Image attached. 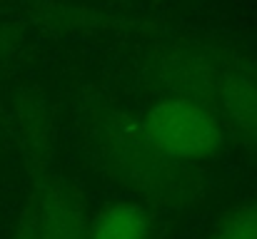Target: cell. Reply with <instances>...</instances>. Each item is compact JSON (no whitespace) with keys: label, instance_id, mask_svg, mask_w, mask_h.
Masks as SVG:
<instances>
[{"label":"cell","instance_id":"obj_1","mask_svg":"<svg viewBox=\"0 0 257 239\" xmlns=\"http://www.w3.org/2000/svg\"><path fill=\"white\" fill-rule=\"evenodd\" d=\"M75 122L87 152L130 194L163 209H190L205 199L202 172L163 155L148 137L143 120L115 102L102 97L83 100Z\"/></svg>","mask_w":257,"mask_h":239},{"label":"cell","instance_id":"obj_2","mask_svg":"<svg viewBox=\"0 0 257 239\" xmlns=\"http://www.w3.org/2000/svg\"><path fill=\"white\" fill-rule=\"evenodd\" d=\"M143 127L163 155L187 164L215 155L225 140L217 115L202 102L180 95L155 102L145 112Z\"/></svg>","mask_w":257,"mask_h":239},{"label":"cell","instance_id":"obj_3","mask_svg":"<svg viewBox=\"0 0 257 239\" xmlns=\"http://www.w3.org/2000/svg\"><path fill=\"white\" fill-rule=\"evenodd\" d=\"M28 174L38 239H87L90 217L78 182L58 172L53 164L33 167Z\"/></svg>","mask_w":257,"mask_h":239},{"label":"cell","instance_id":"obj_4","mask_svg":"<svg viewBox=\"0 0 257 239\" xmlns=\"http://www.w3.org/2000/svg\"><path fill=\"white\" fill-rule=\"evenodd\" d=\"M150 214L140 202H112L90 219L87 239H150Z\"/></svg>","mask_w":257,"mask_h":239},{"label":"cell","instance_id":"obj_5","mask_svg":"<svg viewBox=\"0 0 257 239\" xmlns=\"http://www.w3.org/2000/svg\"><path fill=\"white\" fill-rule=\"evenodd\" d=\"M207 239H257V202L227 212Z\"/></svg>","mask_w":257,"mask_h":239},{"label":"cell","instance_id":"obj_6","mask_svg":"<svg viewBox=\"0 0 257 239\" xmlns=\"http://www.w3.org/2000/svg\"><path fill=\"white\" fill-rule=\"evenodd\" d=\"M10 239H38V224H35V209H33V202L28 197L25 207L20 209V217H18V224L13 229V237Z\"/></svg>","mask_w":257,"mask_h":239}]
</instances>
